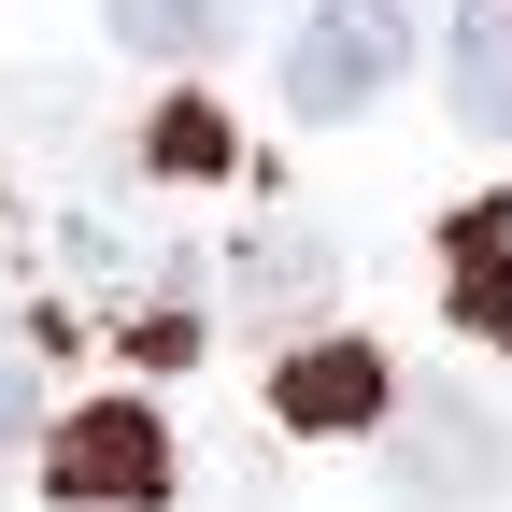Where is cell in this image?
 I'll return each instance as SVG.
<instances>
[{
  "mask_svg": "<svg viewBox=\"0 0 512 512\" xmlns=\"http://www.w3.org/2000/svg\"><path fill=\"white\" fill-rule=\"evenodd\" d=\"M384 498L399 512H498L512 498V427L484 399H399V427H384Z\"/></svg>",
  "mask_w": 512,
  "mask_h": 512,
  "instance_id": "6da1fadb",
  "label": "cell"
},
{
  "mask_svg": "<svg viewBox=\"0 0 512 512\" xmlns=\"http://www.w3.org/2000/svg\"><path fill=\"white\" fill-rule=\"evenodd\" d=\"M43 498H57V512H157V498H171V427H157V399H86V413H57Z\"/></svg>",
  "mask_w": 512,
  "mask_h": 512,
  "instance_id": "7a4b0ae2",
  "label": "cell"
},
{
  "mask_svg": "<svg viewBox=\"0 0 512 512\" xmlns=\"http://www.w3.org/2000/svg\"><path fill=\"white\" fill-rule=\"evenodd\" d=\"M399 57H413V15L399 0H313V29L285 43V100L328 128V114H370L384 86H399Z\"/></svg>",
  "mask_w": 512,
  "mask_h": 512,
  "instance_id": "3957f363",
  "label": "cell"
},
{
  "mask_svg": "<svg viewBox=\"0 0 512 512\" xmlns=\"http://www.w3.org/2000/svg\"><path fill=\"white\" fill-rule=\"evenodd\" d=\"M271 399H285V427H370L384 413V356L370 342H299Z\"/></svg>",
  "mask_w": 512,
  "mask_h": 512,
  "instance_id": "277c9868",
  "label": "cell"
},
{
  "mask_svg": "<svg viewBox=\"0 0 512 512\" xmlns=\"http://www.w3.org/2000/svg\"><path fill=\"white\" fill-rule=\"evenodd\" d=\"M441 86L484 143H512V0H470L456 29H441Z\"/></svg>",
  "mask_w": 512,
  "mask_h": 512,
  "instance_id": "5b68a950",
  "label": "cell"
},
{
  "mask_svg": "<svg viewBox=\"0 0 512 512\" xmlns=\"http://www.w3.org/2000/svg\"><path fill=\"white\" fill-rule=\"evenodd\" d=\"M441 285H456V313L484 342H512V200L456 214V242H441Z\"/></svg>",
  "mask_w": 512,
  "mask_h": 512,
  "instance_id": "8992f818",
  "label": "cell"
},
{
  "mask_svg": "<svg viewBox=\"0 0 512 512\" xmlns=\"http://www.w3.org/2000/svg\"><path fill=\"white\" fill-rule=\"evenodd\" d=\"M128 57H214L228 43V0H100Z\"/></svg>",
  "mask_w": 512,
  "mask_h": 512,
  "instance_id": "52a82bcc",
  "label": "cell"
},
{
  "mask_svg": "<svg viewBox=\"0 0 512 512\" xmlns=\"http://www.w3.org/2000/svg\"><path fill=\"white\" fill-rule=\"evenodd\" d=\"M143 157H157L171 185H200V171H228V114H214V100H171V114L143 128Z\"/></svg>",
  "mask_w": 512,
  "mask_h": 512,
  "instance_id": "ba28073f",
  "label": "cell"
},
{
  "mask_svg": "<svg viewBox=\"0 0 512 512\" xmlns=\"http://www.w3.org/2000/svg\"><path fill=\"white\" fill-rule=\"evenodd\" d=\"M242 299H256V313L313 299V242H299V228H285V242H256V256H242Z\"/></svg>",
  "mask_w": 512,
  "mask_h": 512,
  "instance_id": "9c48e42d",
  "label": "cell"
},
{
  "mask_svg": "<svg viewBox=\"0 0 512 512\" xmlns=\"http://www.w3.org/2000/svg\"><path fill=\"white\" fill-rule=\"evenodd\" d=\"M29 441V356H0V456Z\"/></svg>",
  "mask_w": 512,
  "mask_h": 512,
  "instance_id": "30bf717a",
  "label": "cell"
}]
</instances>
